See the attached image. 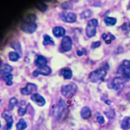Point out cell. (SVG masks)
I'll list each match as a JSON object with an SVG mask.
<instances>
[{"label":"cell","instance_id":"obj_1","mask_svg":"<svg viewBox=\"0 0 130 130\" xmlns=\"http://www.w3.org/2000/svg\"><path fill=\"white\" fill-rule=\"evenodd\" d=\"M117 74L126 82L130 80V60H124L118 69Z\"/></svg>","mask_w":130,"mask_h":130},{"label":"cell","instance_id":"obj_2","mask_svg":"<svg viewBox=\"0 0 130 130\" xmlns=\"http://www.w3.org/2000/svg\"><path fill=\"white\" fill-rule=\"evenodd\" d=\"M78 87L74 83H71L66 85L63 86L61 88L62 94L68 99H71L76 94Z\"/></svg>","mask_w":130,"mask_h":130},{"label":"cell","instance_id":"obj_3","mask_svg":"<svg viewBox=\"0 0 130 130\" xmlns=\"http://www.w3.org/2000/svg\"><path fill=\"white\" fill-rule=\"evenodd\" d=\"M105 70L101 68L92 71L89 75L90 81L93 83H96L99 81H104L107 75Z\"/></svg>","mask_w":130,"mask_h":130},{"label":"cell","instance_id":"obj_4","mask_svg":"<svg viewBox=\"0 0 130 130\" xmlns=\"http://www.w3.org/2000/svg\"><path fill=\"white\" fill-rule=\"evenodd\" d=\"M98 25V21L97 19H92L89 21L85 29L86 36L88 37L92 38L95 36L97 33L96 28Z\"/></svg>","mask_w":130,"mask_h":130},{"label":"cell","instance_id":"obj_5","mask_svg":"<svg viewBox=\"0 0 130 130\" xmlns=\"http://www.w3.org/2000/svg\"><path fill=\"white\" fill-rule=\"evenodd\" d=\"M37 28V25L35 22L24 21L21 26V30L26 34H32L34 33Z\"/></svg>","mask_w":130,"mask_h":130},{"label":"cell","instance_id":"obj_6","mask_svg":"<svg viewBox=\"0 0 130 130\" xmlns=\"http://www.w3.org/2000/svg\"><path fill=\"white\" fill-rule=\"evenodd\" d=\"M125 82L126 81L120 76L115 77L111 83L112 88L118 92H121L124 88Z\"/></svg>","mask_w":130,"mask_h":130},{"label":"cell","instance_id":"obj_7","mask_svg":"<svg viewBox=\"0 0 130 130\" xmlns=\"http://www.w3.org/2000/svg\"><path fill=\"white\" fill-rule=\"evenodd\" d=\"M66 108V104L64 100L60 99L59 103L55 106L53 110V114L57 117H62L64 111Z\"/></svg>","mask_w":130,"mask_h":130},{"label":"cell","instance_id":"obj_8","mask_svg":"<svg viewBox=\"0 0 130 130\" xmlns=\"http://www.w3.org/2000/svg\"><path fill=\"white\" fill-rule=\"evenodd\" d=\"M60 19L63 22L73 23L76 21L77 16L75 13L70 12H62L59 14Z\"/></svg>","mask_w":130,"mask_h":130},{"label":"cell","instance_id":"obj_9","mask_svg":"<svg viewBox=\"0 0 130 130\" xmlns=\"http://www.w3.org/2000/svg\"><path fill=\"white\" fill-rule=\"evenodd\" d=\"M37 89V86L34 83H28L25 87L21 89V93L24 95L33 94L36 92Z\"/></svg>","mask_w":130,"mask_h":130},{"label":"cell","instance_id":"obj_10","mask_svg":"<svg viewBox=\"0 0 130 130\" xmlns=\"http://www.w3.org/2000/svg\"><path fill=\"white\" fill-rule=\"evenodd\" d=\"M2 117L7 122V124L5 126V130L11 129L14 122L13 116L11 114L9 110L5 111L2 114Z\"/></svg>","mask_w":130,"mask_h":130},{"label":"cell","instance_id":"obj_11","mask_svg":"<svg viewBox=\"0 0 130 130\" xmlns=\"http://www.w3.org/2000/svg\"><path fill=\"white\" fill-rule=\"evenodd\" d=\"M72 45V40L71 37L68 36H65L61 41V49L64 52H67L71 50Z\"/></svg>","mask_w":130,"mask_h":130},{"label":"cell","instance_id":"obj_12","mask_svg":"<svg viewBox=\"0 0 130 130\" xmlns=\"http://www.w3.org/2000/svg\"><path fill=\"white\" fill-rule=\"evenodd\" d=\"M52 69L47 65L46 66L38 68V69H36L33 72V75L35 77H37L39 75L48 76L52 73Z\"/></svg>","mask_w":130,"mask_h":130},{"label":"cell","instance_id":"obj_13","mask_svg":"<svg viewBox=\"0 0 130 130\" xmlns=\"http://www.w3.org/2000/svg\"><path fill=\"white\" fill-rule=\"evenodd\" d=\"M31 99L39 107H43L46 104L45 98L38 93H36L31 95Z\"/></svg>","mask_w":130,"mask_h":130},{"label":"cell","instance_id":"obj_14","mask_svg":"<svg viewBox=\"0 0 130 130\" xmlns=\"http://www.w3.org/2000/svg\"><path fill=\"white\" fill-rule=\"evenodd\" d=\"M53 36L56 38L63 37L66 34V30L62 26H56L53 27L52 30Z\"/></svg>","mask_w":130,"mask_h":130},{"label":"cell","instance_id":"obj_15","mask_svg":"<svg viewBox=\"0 0 130 130\" xmlns=\"http://www.w3.org/2000/svg\"><path fill=\"white\" fill-rule=\"evenodd\" d=\"M81 117L84 120H88L92 116V111L91 109L87 106H85L82 108L80 112Z\"/></svg>","mask_w":130,"mask_h":130},{"label":"cell","instance_id":"obj_16","mask_svg":"<svg viewBox=\"0 0 130 130\" xmlns=\"http://www.w3.org/2000/svg\"><path fill=\"white\" fill-rule=\"evenodd\" d=\"M48 61L46 57L42 55H39L35 61V64L38 68L47 66Z\"/></svg>","mask_w":130,"mask_h":130},{"label":"cell","instance_id":"obj_17","mask_svg":"<svg viewBox=\"0 0 130 130\" xmlns=\"http://www.w3.org/2000/svg\"><path fill=\"white\" fill-rule=\"evenodd\" d=\"M10 46L16 52L18 53L21 57L23 54L22 48L20 43L18 41H14L11 43Z\"/></svg>","mask_w":130,"mask_h":130},{"label":"cell","instance_id":"obj_18","mask_svg":"<svg viewBox=\"0 0 130 130\" xmlns=\"http://www.w3.org/2000/svg\"><path fill=\"white\" fill-rule=\"evenodd\" d=\"M13 70V68L12 66L8 64H4L1 65L0 68L1 75L5 73H11Z\"/></svg>","mask_w":130,"mask_h":130},{"label":"cell","instance_id":"obj_19","mask_svg":"<svg viewBox=\"0 0 130 130\" xmlns=\"http://www.w3.org/2000/svg\"><path fill=\"white\" fill-rule=\"evenodd\" d=\"M1 75L2 78L6 82L7 85L11 86L13 85L12 79H13V75L11 73H5Z\"/></svg>","mask_w":130,"mask_h":130},{"label":"cell","instance_id":"obj_20","mask_svg":"<svg viewBox=\"0 0 130 130\" xmlns=\"http://www.w3.org/2000/svg\"><path fill=\"white\" fill-rule=\"evenodd\" d=\"M60 73L65 79H70L72 77L73 72L71 69L68 68H64L62 69Z\"/></svg>","mask_w":130,"mask_h":130},{"label":"cell","instance_id":"obj_21","mask_svg":"<svg viewBox=\"0 0 130 130\" xmlns=\"http://www.w3.org/2000/svg\"><path fill=\"white\" fill-rule=\"evenodd\" d=\"M105 23L108 26H112L116 24L117 22V19L116 18L111 17H105L104 19Z\"/></svg>","mask_w":130,"mask_h":130},{"label":"cell","instance_id":"obj_22","mask_svg":"<svg viewBox=\"0 0 130 130\" xmlns=\"http://www.w3.org/2000/svg\"><path fill=\"white\" fill-rule=\"evenodd\" d=\"M27 127V125L25 120L23 118H21L16 124V130H24L26 129Z\"/></svg>","mask_w":130,"mask_h":130},{"label":"cell","instance_id":"obj_23","mask_svg":"<svg viewBox=\"0 0 130 130\" xmlns=\"http://www.w3.org/2000/svg\"><path fill=\"white\" fill-rule=\"evenodd\" d=\"M44 41L43 42V45L44 46H47L48 45H53L55 44V42L53 41V38L47 34H45L44 36Z\"/></svg>","mask_w":130,"mask_h":130},{"label":"cell","instance_id":"obj_24","mask_svg":"<svg viewBox=\"0 0 130 130\" xmlns=\"http://www.w3.org/2000/svg\"><path fill=\"white\" fill-rule=\"evenodd\" d=\"M121 128L124 130L130 129V117H126L122 121Z\"/></svg>","mask_w":130,"mask_h":130},{"label":"cell","instance_id":"obj_25","mask_svg":"<svg viewBox=\"0 0 130 130\" xmlns=\"http://www.w3.org/2000/svg\"><path fill=\"white\" fill-rule=\"evenodd\" d=\"M93 14V11L90 9H88L83 11L80 14V18L82 20L88 19L91 17Z\"/></svg>","mask_w":130,"mask_h":130},{"label":"cell","instance_id":"obj_26","mask_svg":"<svg viewBox=\"0 0 130 130\" xmlns=\"http://www.w3.org/2000/svg\"><path fill=\"white\" fill-rule=\"evenodd\" d=\"M18 101L17 99L15 97L11 98L9 100V105H8V110H12L14 108L15 106L17 104Z\"/></svg>","mask_w":130,"mask_h":130},{"label":"cell","instance_id":"obj_27","mask_svg":"<svg viewBox=\"0 0 130 130\" xmlns=\"http://www.w3.org/2000/svg\"><path fill=\"white\" fill-rule=\"evenodd\" d=\"M9 59L12 62H17L20 58V55L16 52H10L8 54Z\"/></svg>","mask_w":130,"mask_h":130},{"label":"cell","instance_id":"obj_28","mask_svg":"<svg viewBox=\"0 0 130 130\" xmlns=\"http://www.w3.org/2000/svg\"><path fill=\"white\" fill-rule=\"evenodd\" d=\"M61 7L63 9L65 10H71L73 8V4L70 1L64 2L61 5Z\"/></svg>","mask_w":130,"mask_h":130},{"label":"cell","instance_id":"obj_29","mask_svg":"<svg viewBox=\"0 0 130 130\" xmlns=\"http://www.w3.org/2000/svg\"><path fill=\"white\" fill-rule=\"evenodd\" d=\"M37 9L41 12H45L48 8V6L43 2H38L36 5Z\"/></svg>","mask_w":130,"mask_h":130},{"label":"cell","instance_id":"obj_30","mask_svg":"<svg viewBox=\"0 0 130 130\" xmlns=\"http://www.w3.org/2000/svg\"><path fill=\"white\" fill-rule=\"evenodd\" d=\"M104 114L108 119H113L115 117V111L113 109H110L109 111H105Z\"/></svg>","mask_w":130,"mask_h":130},{"label":"cell","instance_id":"obj_31","mask_svg":"<svg viewBox=\"0 0 130 130\" xmlns=\"http://www.w3.org/2000/svg\"><path fill=\"white\" fill-rule=\"evenodd\" d=\"M27 111V108H23L20 107L18 108V113L20 117L24 116Z\"/></svg>","mask_w":130,"mask_h":130},{"label":"cell","instance_id":"obj_32","mask_svg":"<svg viewBox=\"0 0 130 130\" xmlns=\"http://www.w3.org/2000/svg\"><path fill=\"white\" fill-rule=\"evenodd\" d=\"M37 19V17L34 14L31 13L28 14L27 17V21L35 22Z\"/></svg>","mask_w":130,"mask_h":130},{"label":"cell","instance_id":"obj_33","mask_svg":"<svg viewBox=\"0 0 130 130\" xmlns=\"http://www.w3.org/2000/svg\"><path fill=\"white\" fill-rule=\"evenodd\" d=\"M121 29L124 31H130V23L125 22L121 26Z\"/></svg>","mask_w":130,"mask_h":130},{"label":"cell","instance_id":"obj_34","mask_svg":"<svg viewBox=\"0 0 130 130\" xmlns=\"http://www.w3.org/2000/svg\"><path fill=\"white\" fill-rule=\"evenodd\" d=\"M101 45V41H97V42H94L92 43L91 45V49L94 50L96 48L100 47Z\"/></svg>","mask_w":130,"mask_h":130},{"label":"cell","instance_id":"obj_35","mask_svg":"<svg viewBox=\"0 0 130 130\" xmlns=\"http://www.w3.org/2000/svg\"><path fill=\"white\" fill-rule=\"evenodd\" d=\"M97 121L98 122L99 124H103L105 122V120L103 116H98L97 117Z\"/></svg>","mask_w":130,"mask_h":130},{"label":"cell","instance_id":"obj_36","mask_svg":"<svg viewBox=\"0 0 130 130\" xmlns=\"http://www.w3.org/2000/svg\"><path fill=\"white\" fill-rule=\"evenodd\" d=\"M102 67H103L102 69L105 70H109L110 69V66H109V65L108 63H105L103 64L102 65Z\"/></svg>","mask_w":130,"mask_h":130},{"label":"cell","instance_id":"obj_37","mask_svg":"<svg viewBox=\"0 0 130 130\" xmlns=\"http://www.w3.org/2000/svg\"><path fill=\"white\" fill-rule=\"evenodd\" d=\"M108 36L110 37V40H111V41L116 39V37H115L114 35H112V34H111V33H108Z\"/></svg>","mask_w":130,"mask_h":130},{"label":"cell","instance_id":"obj_38","mask_svg":"<svg viewBox=\"0 0 130 130\" xmlns=\"http://www.w3.org/2000/svg\"><path fill=\"white\" fill-rule=\"evenodd\" d=\"M76 53H77V55H78V56L80 57V56H82L83 55H84V53L82 50H78V51H77V52H76Z\"/></svg>","mask_w":130,"mask_h":130},{"label":"cell","instance_id":"obj_39","mask_svg":"<svg viewBox=\"0 0 130 130\" xmlns=\"http://www.w3.org/2000/svg\"><path fill=\"white\" fill-rule=\"evenodd\" d=\"M108 34H106L105 33L103 34L102 35V37L103 38V40H105L108 37Z\"/></svg>","mask_w":130,"mask_h":130},{"label":"cell","instance_id":"obj_40","mask_svg":"<svg viewBox=\"0 0 130 130\" xmlns=\"http://www.w3.org/2000/svg\"><path fill=\"white\" fill-rule=\"evenodd\" d=\"M105 103L106 104H107V105H110L111 104V101L110 100H107L105 101Z\"/></svg>","mask_w":130,"mask_h":130},{"label":"cell","instance_id":"obj_41","mask_svg":"<svg viewBox=\"0 0 130 130\" xmlns=\"http://www.w3.org/2000/svg\"><path fill=\"white\" fill-rule=\"evenodd\" d=\"M126 98L127 99V100L129 101L130 102V92H128L126 94Z\"/></svg>","mask_w":130,"mask_h":130},{"label":"cell","instance_id":"obj_42","mask_svg":"<svg viewBox=\"0 0 130 130\" xmlns=\"http://www.w3.org/2000/svg\"><path fill=\"white\" fill-rule=\"evenodd\" d=\"M111 40H110L109 39L108 40H106L105 41V43L107 44H110L111 43Z\"/></svg>","mask_w":130,"mask_h":130},{"label":"cell","instance_id":"obj_43","mask_svg":"<svg viewBox=\"0 0 130 130\" xmlns=\"http://www.w3.org/2000/svg\"><path fill=\"white\" fill-rule=\"evenodd\" d=\"M82 51H83V52H84V54L85 55H87V50H86L85 49V48H82Z\"/></svg>","mask_w":130,"mask_h":130},{"label":"cell","instance_id":"obj_44","mask_svg":"<svg viewBox=\"0 0 130 130\" xmlns=\"http://www.w3.org/2000/svg\"><path fill=\"white\" fill-rule=\"evenodd\" d=\"M129 9L130 10V5H129Z\"/></svg>","mask_w":130,"mask_h":130}]
</instances>
